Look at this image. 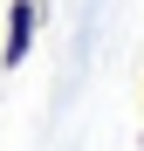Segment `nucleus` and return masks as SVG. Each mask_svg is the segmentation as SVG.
Instances as JSON below:
<instances>
[{
    "label": "nucleus",
    "mask_w": 144,
    "mask_h": 151,
    "mask_svg": "<svg viewBox=\"0 0 144 151\" xmlns=\"http://www.w3.org/2000/svg\"><path fill=\"white\" fill-rule=\"evenodd\" d=\"M41 41V0H7V41H0V69H21Z\"/></svg>",
    "instance_id": "obj_1"
}]
</instances>
